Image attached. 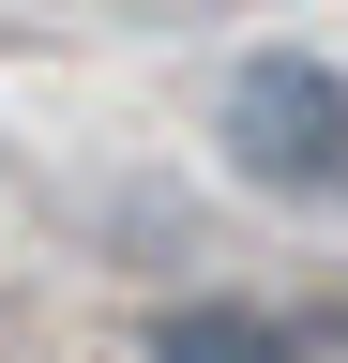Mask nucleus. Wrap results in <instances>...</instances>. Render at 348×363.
Returning a JSON list of instances; mask_svg holds the SVG:
<instances>
[{"mask_svg":"<svg viewBox=\"0 0 348 363\" xmlns=\"http://www.w3.org/2000/svg\"><path fill=\"white\" fill-rule=\"evenodd\" d=\"M212 136H228V167L257 182V197H348V76H333V61H303V45L228 61Z\"/></svg>","mask_w":348,"mask_h":363,"instance_id":"nucleus-1","label":"nucleus"},{"mask_svg":"<svg viewBox=\"0 0 348 363\" xmlns=\"http://www.w3.org/2000/svg\"><path fill=\"white\" fill-rule=\"evenodd\" d=\"M152 363H318V318L257 303V288H182L152 318Z\"/></svg>","mask_w":348,"mask_h":363,"instance_id":"nucleus-2","label":"nucleus"},{"mask_svg":"<svg viewBox=\"0 0 348 363\" xmlns=\"http://www.w3.org/2000/svg\"><path fill=\"white\" fill-rule=\"evenodd\" d=\"M303 318H318V363H348V288H303Z\"/></svg>","mask_w":348,"mask_h":363,"instance_id":"nucleus-3","label":"nucleus"}]
</instances>
